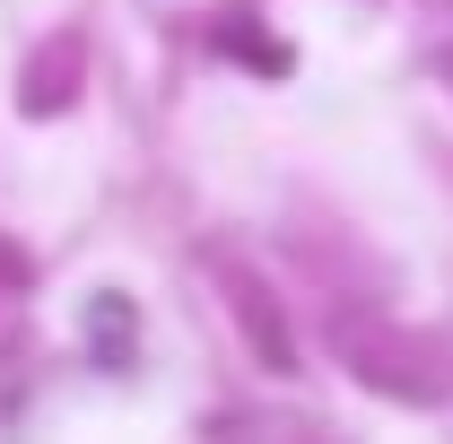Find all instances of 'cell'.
<instances>
[{
  "mask_svg": "<svg viewBox=\"0 0 453 444\" xmlns=\"http://www.w3.org/2000/svg\"><path fill=\"white\" fill-rule=\"evenodd\" d=\"M88 96V35L79 27H53L35 53L18 61V105L35 113V122H53V113H70Z\"/></svg>",
  "mask_w": 453,
  "mask_h": 444,
  "instance_id": "obj_3",
  "label": "cell"
},
{
  "mask_svg": "<svg viewBox=\"0 0 453 444\" xmlns=\"http://www.w3.org/2000/svg\"><path fill=\"white\" fill-rule=\"evenodd\" d=\"M340 366L357 375V384H375V392H393V401H436L445 392V357L427 348L418 332H401V323H340Z\"/></svg>",
  "mask_w": 453,
  "mask_h": 444,
  "instance_id": "obj_1",
  "label": "cell"
},
{
  "mask_svg": "<svg viewBox=\"0 0 453 444\" xmlns=\"http://www.w3.org/2000/svg\"><path fill=\"white\" fill-rule=\"evenodd\" d=\"M9 279H18V271H9V262H0V287H9Z\"/></svg>",
  "mask_w": 453,
  "mask_h": 444,
  "instance_id": "obj_6",
  "label": "cell"
},
{
  "mask_svg": "<svg viewBox=\"0 0 453 444\" xmlns=\"http://www.w3.org/2000/svg\"><path fill=\"white\" fill-rule=\"evenodd\" d=\"M210 279L226 287V314H235V332H244V348L271 366V375H296V323H288L280 287L253 271L244 253H210Z\"/></svg>",
  "mask_w": 453,
  "mask_h": 444,
  "instance_id": "obj_2",
  "label": "cell"
},
{
  "mask_svg": "<svg viewBox=\"0 0 453 444\" xmlns=\"http://www.w3.org/2000/svg\"><path fill=\"white\" fill-rule=\"evenodd\" d=\"M88 357L96 366H131V296L122 287H105V296H88Z\"/></svg>",
  "mask_w": 453,
  "mask_h": 444,
  "instance_id": "obj_4",
  "label": "cell"
},
{
  "mask_svg": "<svg viewBox=\"0 0 453 444\" xmlns=\"http://www.w3.org/2000/svg\"><path fill=\"white\" fill-rule=\"evenodd\" d=\"M445 70H453V53H445Z\"/></svg>",
  "mask_w": 453,
  "mask_h": 444,
  "instance_id": "obj_7",
  "label": "cell"
},
{
  "mask_svg": "<svg viewBox=\"0 0 453 444\" xmlns=\"http://www.w3.org/2000/svg\"><path fill=\"white\" fill-rule=\"evenodd\" d=\"M219 53H235V61H253V70H288V44H271L262 35V18H219Z\"/></svg>",
  "mask_w": 453,
  "mask_h": 444,
  "instance_id": "obj_5",
  "label": "cell"
}]
</instances>
